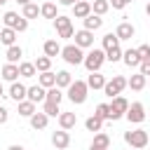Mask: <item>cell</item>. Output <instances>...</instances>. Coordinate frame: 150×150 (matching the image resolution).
<instances>
[{
  "label": "cell",
  "mask_w": 150,
  "mask_h": 150,
  "mask_svg": "<svg viewBox=\"0 0 150 150\" xmlns=\"http://www.w3.org/2000/svg\"><path fill=\"white\" fill-rule=\"evenodd\" d=\"M87 94H89V87H87L84 80L70 82V87H68V98H70V103H75V105L84 103V101H87Z\"/></svg>",
  "instance_id": "cell-1"
},
{
  "label": "cell",
  "mask_w": 150,
  "mask_h": 150,
  "mask_svg": "<svg viewBox=\"0 0 150 150\" xmlns=\"http://www.w3.org/2000/svg\"><path fill=\"white\" fill-rule=\"evenodd\" d=\"M124 141H127V145H129V148L141 150V148H145V145H148L150 136H148V131H145V129H134V131H124Z\"/></svg>",
  "instance_id": "cell-2"
},
{
  "label": "cell",
  "mask_w": 150,
  "mask_h": 150,
  "mask_svg": "<svg viewBox=\"0 0 150 150\" xmlns=\"http://www.w3.org/2000/svg\"><path fill=\"white\" fill-rule=\"evenodd\" d=\"M103 61H105V52L103 49H91L89 54H84V68L89 70V73H96V70H101V66H103Z\"/></svg>",
  "instance_id": "cell-3"
},
{
  "label": "cell",
  "mask_w": 150,
  "mask_h": 150,
  "mask_svg": "<svg viewBox=\"0 0 150 150\" xmlns=\"http://www.w3.org/2000/svg\"><path fill=\"white\" fill-rule=\"evenodd\" d=\"M61 56H63V61L70 63V66H77V63L84 61V52H82V47H77V45H66V47H61Z\"/></svg>",
  "instance_id": "cell-4"
},
{
  "label": "cell",
  "mask_w": 150,
  "mask_h": 150,
  "mask_svg": "<svg viewBox=\"0 0 150 150\" xmlns=\"http://www.w3.org/2000/svg\"><path fill=\"white\" fill-rule=\"evenodd\" d=\"M124 87H127V77H122V75H112V80H105V84H103V94L112 98V96H120Z\"/></svg>",
  "instance_id": "cell-5"
},
{
  "label": "cell",
  "mask_w": 150,
  "mask_h": 150,
  "mask_svg": "<svg viewBox=\"0 0 150 150\" xmlns=\"http://www.w3.org/2000/svg\"><path fill=\"white\" fill-rule=\"evenodd\" d=\"M2 21H5V26H7V28H14L16 33H23V30L28 28V19H23V16H19L16 12H5V16H2Z\"/></svg>",
  "instance_id": "cell-6"
},
{
  "label": "cell",
  "mask_w": 150,
  "mask_h": 150,
  "mask_svg": "<svg viewBox=\"0 0 150 150\" xmlns=\"http://www.w3.org/2000/svg\"><path fill=\"white\" fill-rule=\"evenodd\" d=\"M108 105H110V120H120V117H124V112L129 108V101L120 94V96H112V101Z\"/></svg>",
  "instance_id": "cell-7"
},
{
  "label": "cell",
  "mask_w": 150,
  "mask_h": 150,
  "mask_svg": "<svg viewBox=\"0 0 150 150\" xmlns=\"http://www.w3.org/2000/svg\"><path fill=\"white\" fill-rule=\"evenodd\" d=\"M124 117H127L131 124H141V122L145 120V108H143V103H138V101L129 103V108H127Z\"/></svg>",
  "instance_id": "cell-8"
},
{
  "label": "cell",
  "mask_w": 150,
  "mask_h": 150,
  "mask_svg": "<svg viewBox=\"0 0 150 150\" xmlns=\"http://www.w3.org/2000/svg\"><path fill=\"white\" fill-rule=\"evenodd\" d=\"M52 145H54L56 150H66V148L70 145V134H68L66 129L54 131V134H52Z\"/></svg>",
  "instance_id": "cell-9"
},
{
  "label": "cell",
  "mask_w": 150,
  "mask_h": 150,
  "mask_svg": "<svg viewBox=\"0 0 150 150\" xmlns=\"http://www.w3.org/2000/svg\"><path fill=\"white\" fill-rule=\"evenodd\" d=\"M75 45L77 47H94V33L91 30H87V28H82V30H77L75 33Z\"/></svg>",
  "instance_id": "cell-10"
},
{
  "label": "cell",
  "mask_w": 150,
  "mask_h": 150,
  "mask_svg": "<svg viewBox=\"0 0 150 150\" xmlns=\"http://www.w3.org/2000/svg\"><path fill=\"white\" fill-rule=\"evenodd\" d=\"M108 148H110V136L103 134V131H96V136H94L89 150H108Z\"/></svg>",
  "instance_id": "cell-11"
},
{
  "label": "cell",
  "mask_w": 150,
  "mask_h": 150,
  "mask_svg": "<svg viewBox=\"0 0 150 150\" xmlns=\"http://www.w3.org/2000/svg\"><path fill=\"white\" fill-rule=\"evenodd\" d=\"M45 96H47V89H45V87H40V84L28 87V91H26V98H28V101H33V103L45 101Z\"/></svg>",
  "instance_id": "cell-12"
},
{
  "label": "cell",
  "mask_w": 150,
  "mask_h": 150,
  "mask_svg": "<svg viewBox=\"0 0 150 150\" xmlns=\"http://www.w3.org/2000/svg\"><path fill=\"white\" fill-rule=\"evenodd\" d=\"M134 33H136V28H134L129 21H122V23L117 26V30H115L117 40H131V38H134Z\"/></svg>",
  "instance_id": "cell-13"
},
{
  "label": "cell",
  "mask_w": 150,
  "mask_h": 150,
  "mask_svg": "<svg viewBox=\"0 0 150 150\" xmlns=\"http://www.w3.org/2000/svg\"><path fill=\"white\" fill-rule=\"evenodd\" d=\"M0 75L7 82H16V77H19V63H5L2 70H0Z\"/></svg>",
  "instance_id": "cell-14"
},
{
  "label": "cell",
  "mask_w": 150,
  "mask_h": 150,
  "mask_svg": "<svg viewBox=\"0 0 150 150\" xmlns=\"http://www.w3.org/2000/svg\"><path fill=\"white\" fill-rule=\"evenodd\" d=\"M87 14H91V5H89L87 0H80V2L73 5V16H75V19H84Z\"/></svg>",
  "instance_id": "cell-15"
},
{
  "label": "cell",
  "mask_w": 150,
  "mask_h": 150,
  "mask_svg": "<svg viewBox=\"0 0 150 150\" xmlns=\"http://www.w3.org/2000/svg\"><path fill=\"white\" fill-rule=\"evenodd\" d=\"M82 21H84V28H87V30H91V33H94V30H98V28L103 26V19H101L98 14H94V12H91V14H87Z\"/></svg>",
  "instance_id": "cell-16"
},
{
  "label": "cell",
  "mask_w": 150,
  "mask_h": 150,
  "mask_svg": "<svg viewBox=\"0 0 150 150\" xmlns=\"http://www.w3.org/2000/svg\"><path fill=\"white\" fill-rule=\"evenodd\" d=\"M122 61H124L129 68H136V66H141L138 49H127V52H122Z\"/></svg>",
  "instance_id": "cell-17"
},
{
  "label": "cell",
  "mask_w": 150,
  "mask_h": 150,
  "mask_svg": "<svg viewBox=\"0 0 150 150\" xmlns=\"http://www.w3.org/2000/svg\"><path fill=\"white\" fill-rule=\"evenodd\" d=\"M145 84H148V77H145V75H141V73H136V75H131V77L127 80V87H131L134 91L145 89Z\"/></svg>",
  "instance_id": "cell-18"
},
{
  "label": "cell",
  "mask_w": 150,
  "mask_h": 150,
  "mask_svg": "<svg viewBox=\"0 0 150 150\" xmlns=\"http://www.w3.org/2000/svg\"><path fill=\"white\" fill-rule=\"evenodd\" d=\"M26 91H28V87H26V84H21V82H12V87H9V96H12L16 103L26 98Z\"/></svg>",
  "instance_id": "cell-19"
},
{
  "label": "cell",
  "mask_w": 150,
  "mask_h": 150,
  "mask_svg": "<svg viewBox=\"0 0 150 150\" xmlns=\"http://www.w3.org/2000/svg\"><path fill=\"white\" fill-rule=\"evenodd\" d=\"M77 124V117H75V112H59V127L61 129H73Z\"/></svg>",
  "instance_id": "cell-20"
},
{
  "label": "cell",
  "mask_w": 150,
  "mask_h": 150,
  "mask_svg": "<svg viewBox=\"0 0 150 150\" xmlns=\"http://www.w3.org/2000/svg\"><path fill=\"white\" fill-rule=\"evenodd\" d=\"M103 84H105V77H103L98 70H96V73H91V75L87 77V87H89V89H94V91H96V89H103Z\"/></svg>",
  "instance_id": "cell-21"
},
{
  "label": "cell",
  "mask_w": 150,
  "mask_h": 150,
  "mask_svg": "<svg viewBox=\"0 0 150 150\" xmlns=\"http://www.w3.org/2000/svg\"><path fill=\"white\" fill-rule=\"evenodd\" d=\"M28 120H30V127L33 129H47V122H49V117L45 112H33Z\"/></svg>",
  "instance_id": "cell-22"
},
{
  "label": "cell",
  "mask_w": 150,
  "mask_h": 150,
  "mask_svg": "<svg viewBox=\"0 0 150 150\" xmlns=\"http://www.w3.org/2000/svg\"><path fill=\"white\" fill-rule=\"evenodd\" d=\"M0 42H2V45H7V47H12V45L16 42V30L5 26V28L0 30Z\"/></svg>",
  "instance_id": "cell-23"
},
{
  "label": "cell",
  "mask_w": 150,
  "mask_h": 150,
  "mask_svg": "<svg viewBox=\"0 0 150 150\" xmlns=\"http://www.w3.org/2000/svg\"><path fill=\"white\" fill-rule=\"evenodd\" d=\"M42 49H45V56H49V59H54V56L61 54V45H59L56 40H47V42L42 45Z\"/></svg>",
  "instance_id": "cell-24"
},
{
  "label": "cell",
  "mask_w": 150,
  "mask_h": 150,
  "mask_svg": "<svg viewBox=\"0 0 150 150\" xmlns=\"http://www.w3.org/2000/svg\"><path fill=\"white\" fill-rule=\"evenodd\" d=\"M7 63H19L21 61V56H23V49L19 47V45H12V47H7Z\"/></svg>",
  "instance_id": "cell-25"
},
{
  "label": "cell",
  "mask_w": 150,
  "mask_h": 150,
  "mask_svg": "<svg viewBox=\"0 0 150 150\" xmlns=\"http://www.w3.org/2000/svg\"><path fill=\"white\" fill-rule=\"evenodd\" d=\"M38 84H40V87H45V89L54 87V84H56V73H52V70H45V73H40V80H38Z\"/></svg>",
  "instance_id": "cell-26"
},
{
  "label": "cell",
  "mask_w": 150,
  "mask_h": 150,
  "mask_svg": "<svg viewBox=\"0 0 150 150\" xmlns=\"http://www.w3.org/2000/svg\"><path fill=\"white\" fill-rule=\"evenodd\" d=\"M35 63H30V61H21L19 63V77H35Z\"/></svg>",
  "instance_id": "cell-27"
},
{
  "label": "cell",
  "mask_w": 150,
  "mask_h": 150,
  "mask_svg": "<svg viewBox=\"0 0 150 150\" xmlns=\"http://www.w3.org/2000/svg\"><path fill=\"white\" fill-rule=\"evenodd\" d=\"M70 82H73V77H70L68 70H59V73H56V87H59V89H68Z\"/></svg>",
  "instance_id": "cell-28"
},
{
  "label": "cell",
  "mask_w": 150,
  "mask_h": 150,
  "mask_svg": "<svg viewBox=\"0 0 150 150\" xmlns=\"http://www.w3.org/2000/svg\"><path fill=\"white\" fill-rule=\"evenodd\" d=\"M33 112H35V103H33V101H28V98L19 101V115H21V117H30Z\"/></svg>",
  "instance_id": "cell-29"
},
{
  "label": "cell",
  "mask_w": 150,
  "mask_h": 150,
  "mask_svg": "<svg viewBox=\"0 0 150 150\" xmlns=\"http://www.w3.org/2000/svg\"><path fill=\"white\" fill-rule=\"evenodd\" d=\"M40 14H42L45 19H52V21L59 16V14H56V5H54V2H45V5L40 7Z\"/></svg>",
  "instance_id": "cell-30"
},
{
  "label": "cell",
  "mask_w": 150,
  "mask_h": 150,
  "mask_svg": "<svg viewBox=\"0 0 150 150\" xmlns=\"http://www.w3.org/2000/svg\"><path fill=\"white\" fill-rule=\"evenodd\" d=\"M61 98H63V91H61L56 84L47 89V96H45V101H54V103H61Z\"/></svg>",
  "instance_id": "cell-31"
},
{
  "label": "cell",
  "mask_w": 150,
  "mask_h": 150,
  "mask_svg": "<svg viewBox=\"0 0 150 150\" xmlns=\"http://www.w3.org/2000/svg\"><path fill=\"white\" fill-rule=\"evenodd\" d=\"M45 103V108H42V112L47 115V117H59V103H54V101H42Z\"/></svg>",
  "instance_id": "cell-32"
},
{
  "label": "cell",
  "mask_w": 150,
  "mask_h": 150,
  "mask_svg": "<svg viewBox=\"0 0 150 150\" xmlns=\"http://www.w3.org/2000/svg\"><path fill=\"white\" fill-rule=\"evenodd\" d=\"M108 9H110V2L108 0H94V5H91V12L98 14V16H103Z\"/></svg>",
  "instance_id": "cell-33"
},
{
  "label": "cell",
  "mask_w": 150,
  "mask_h": 150,
  "mask_svg": "<svg viewBox=\"0 0 150 150\" xmlns=\"http://www.w3.org/2000/svg\"><path fill=\"white\" fill-rule=\"evenodd\" d=\"M84 127H87V131H101V129H103V120H98L96 115H91V117L84 122Z\"/></svg>",
  "instance_id": "cell-34"
},
{
  "label": "cell",
  "mask_w": 150,
  "mask_h": 150,
  "mask_svg": "<svg viewBox=\"0 0 150 150\" xmlns=\"http://www.w3.org/2000/svg\"><path fill=\"white\" fill-rule=\"evenodd\" d=\"M38 14H40V7H38V5H33V2L23 5V14H21L23 19H35Z\"/></svg>",
  "instance_id": "cell-35"
},
{
  "label": "cell",
  "mask_w": 150,
  "mask_h": 150,
  "mask_svg": "<svg viewBox=\"0 0 150 150\" xmlns=\"http://www.w3.org/2000/svg\"><path fill=\"white\" fill-rule=\"evenodd\" d=\"M117 45H120V40H117V35H115V33L103 35V52H108V49H112V47H117Z\"/></svg>",
  "instance_id": "cell-36"
},
{
  "label": "cell",
  "mask_w": 150,
  "mask_h": 150,
  "mask_svg": "<svg viewBox=\"0 0 150 150\" xmlns=\"http://www.w3.org/2000/svg\"><path fill=\"white\" fill-rule=\"evenodd\" d=\"M49 66H52V59L49 56H38L35 59V70L45 73V70H49Z\"/></svg>",
  "instance_id": "cell-37"
},
{
  "label": "cell",
  "mask_w": 150,
  "mask_h": 150,
  "mask_svg": "<svg viewBox=\"0 0 150 150\" xmlns=\"http://www.w3.org/2000/svg\"><path fill=\"white\" fill-rule=\"evenodd\" d=\"M94 115H96L98 120H110V105H108V103H98Z\"/></svg>",
  "instance_id": "cell-38"
},
{
  "label": "cell",
  "mask_w": 150,
  "mask_h": 150,
  "mask_svg": "<svg viewBox=\"0 0 150 150\" xmlns=\"http://www.w3.org/2000/svg\"><path fill=\"white\" fill-rule=\"evenodd\" d=\"M120 59H122V49H120V45L105 52V61H110V63H115V61H120Z\"/></svg>",
  "instance_id": "cell-39"
},
{
  "label": "cell",
  "mask_w": 150,
  "mask_h": 150,
  "mask_svg": "<svg viewBox=\"0 0 150 150\" xmlns=\"http://www.w3.org/2000/svg\"><path fill=\"white\" fill-rule=\"evenodd\" d=\"M54 26H56V30H63V28H70L73 23H70V16H61V14H59V16L54 19Z\"/></svg>",
  "instance_id": "cell-40"
},
{
  "label": "cell",
  "mask_w": 150,
  "mask_h": 150,
  "mask_svg": "<svg viewBox=\"0 0 150 150\" xmlns=\"http://www.w3.org/2000/svg\"><path fill=\"white\" fill-rule=\"evenodd\" d=\"M138 56H141V61L150 59V45H141V47H138Z\"/></svg>",
  "instance_id": "cell-41"
},
{
  "label": "cell",
  "mask_w": 150,
  "mask_h": 150,
  "mask_svg": "<svg viewBox=\"0 0 150 150\" xmlns=\"http://www.w3.org/2000/svg\"><path fill=\"white\" fill-rule=\"evenodd\" d=\"M141 70V75H145V77H150V59H145V61H141V66H138Z\"/></svg>",
  "instance_id": "cell-42"
},
{
  "label": "cell",
  "mask_w": 150,
  "mask_h": 150,
  "mask_svg": "<svg viewBox=\"0 0 150 150\" xmlns=\"http://www.w3.org/2000/svg\"><path fill=\"white\" fill-rule=\"evenodd\" d=\"M75 35V28L70 26V28H63V30H59V38H63V40H68V38H73Z\"/></svg>",
  "instance_id": "cell-43"
},
{
  "label": "cell",
  "mask_w": 150,
  "mask_h": 150,
  "mask_svg": "<svg viewBox=\"0 0 150 150\" xmlns=\"http://www.w3.org/2000/svg\"><path fill=\"white\" fill-rule=\"evenodd\" d=\"M110 7H112V9H124L127 2H124V0H110Z\"/></svg>",
  "instance_id": "cell-44"
},
{
  "label": "cell",
  "mask_w": 150,
  "mask_h": 150,
  "mask_svg": "<svg viewBox=\"0 0 150 150\" xmlns=\"http://www.w3.org/2000/svg\"><path fill=\"white\" fill-rule=\"evenodd\" d=\"M7 120H9V110H7V108H2V105H0V124H5V122H7Z\"/></svg>",
  "instance_id": "cell-45"
},
{
  "label": "cell",
  "mask_w": 150,
  "mask_h": 150,
  "mask_svg": "<svg viewBox=\"0 0 150 150\" xmlns=\"http://www.w3.org/2000/svg\"><path fill=\"white\" fill-rule=\"evenodd\" d=\"M59 5H66V7H68V5H75V2H73V0H59Z\"/></svg>",
  "instance_id": "cell-46"
},
{
  "label": "cell",
  "mask_w": 150,
  "mask_h": 150,
  "mask_svg": "<svg viewBox=\"0 0 150 150\" xmlns=\"http://www.w3.org/2000/svg\"><path fill=\"white\" fill-rule=\"evenodd\" d=\"M7 150H26V148H23V145H9Z\"/></svg>",
  "instance_id": "cell-47"
},
{
  "label": "cell",
  "mask_w": 150,
  "mask_h": 150,
  "mask_svg": "<svg viewBox=\"0 0 150 150\" xmlns=\"http://www.w3.org/2000/svg\"><path fill=\"white\" fill-rule=\"evenodd\" d=\"M16 2H19V5H28L30 0H16Z\"/></svg>",
  "instance_id": "cell-48"
},
{
  "label": "cell",
  "mask_w": 150,
  "mask_h": 150,
  "mask_svg": "<svg viewBox=\"0 0 150 150\" xmlns=\"http://www.w3.org/2000/svg\"><path fill=\"white\" fill-rule=\"evenodd\" d=\"M145 12H148V16H150V0H148V5H145Z\"/></svg>",
  "instance_id": "cell-49"
},
{
  "label": "cell",
  "mask_w": 150,
  "mask_h": 150,
  "mask_svg": "<svg viewBox=\"0 0 150 150\" xmlns=\"http://www.w3.org/2000/svg\"><path fill=\"white\" fill-rule=\"evenodd\" d=\"M2 94H5V89H2V84H0V96H2Z\"/></svg>",
  "instance_id": "cell-50"
},
{
  "label": "cell",
  "mask_w": 150,
  "mask_h": 150,
  "mask_svg": "<svg viewBox=\"0 0 150 150\" xmlns=\"http://www.w3.org/2000/svg\"><path fill=\"white\" fill-rule=\"evenodd\" d=\"M124 2H127V5H129V2H134V0H124Z\"/></svg>",
  "instance_id": "cell-51"
},
{
  "label": "cell",
  "mask_w": 150,
  "mask_h": 150,
  "mask_svg": "<svg viewBox=\"0 0 150 150\" xmlns=\"http://www.w3.org/2000/svg\"><path fill=\"white\" fill-rule=\"evenodd\" d=\"M5 2H7V0H0V5H5Z\"/></svg>",
  "instance_id": "cell-52"
},
{
  "label": "cell",
  "mask_w": 150,
  "mask_h": 150,
  "mask_svg": "<svg viewBox=\"0 0 150 150\" xmlns=\"http://www.w3.org/2000/svg\"><path fill=\"white\" fill-rule=\"evenodd\" d=\"M73 2H80V0H73Z\"/></svg>",
  "instance_id": "cell-53"
},
{
  "label": "cell",
  "mask_w": 150,
  "mask_h": 150,
  "mask_svg": "<svg viewBox=\"0 0 150 150\" xmlns=\"http://www.w3.org/2000/svg\"><path fill=\"white\" fill-rule=\"evenodd\" d=\"M131 150H136V148H131Z\"/></svg>",
  "instance_id": "cell-54"
},
{
  "label": "cell",
  "mask_w": 150,
  "mask_h": 150,
  "mask_svg": "<svg viewBox=\"0 0 150 150\" xmlns=\"http://www.w3.org/2000/svg\"><path fill=\"white\" fill-rule=\"evenodd\" d=\"M148 84H150V82H148Z\"/></svg>",
  "instance_id": "cell-55"
},
{
  "label": "cell",
  "mask_w": 150,
  "mask_h": 150,
  "mask_svg": "<svg viewBox=\"0 0 150 150\" xmlns=\"http://www.w3.org/2000/svg\"><path fill=\"white\" fill-rule=\"evenodd\" d=\"M148 143H150V141H148Z\"/></svg>",
  "instance_id": "cell-56"
},
{
  "label": "cell",
  "mask_w": 150,
  "mask_h": 150,
  "mask_svg": "<svg viewBox=\"0 0 150 150\" xmlns=\"http://www.w3.org/2000/svg\"><path fill=\"white\" fill-rule=\"evenodd\" d=\"M108 150H110V148H108Z\"/></svg>",
  "instance_id": "cell-57"
}]
</instances>
